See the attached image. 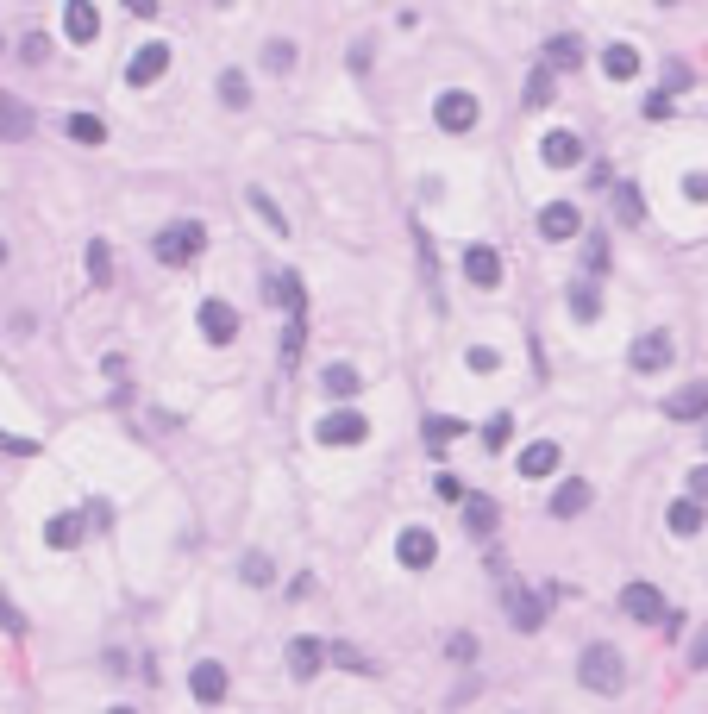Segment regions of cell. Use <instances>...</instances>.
Returning <instances> with one entry per match:
<instances>
[{
    "label": "cell",
    "instance_id": "obj_42",
    "mask_svg": "<svg viewBox=\"0 0 708 714\" xmlns=\"http://www.w3.org/2000/svg\"><path fill=\"white\" fill-rule=\"evenodd\" d=\"M464 364H470V370H477V376H489L495 364H502V357H495L489 345H470V351H464Z\"/></svg>",
    "mask_w": 708,
    "mask_h": 714
},
{
    "label": "cell",
    "instance_id": "obj_3",
    "mask_svg": "<svg viewBox=\"0 0 708 714\" xmlns=\"http://www.w3.org/2000/svg\"><path fill=\"white\" fill-rule=\"evenodd\" d=\"M320 445H364L370 439V420L358 414V408H333V414H320Z\"/></svg>",
    "mask_w": 708,
    "mask_h": 714
},
{
    "label": "cell",
    "instance_id": "obj_33",
    "mask_svg": "<svg viewBox=\"0 0 708 714\" xmlns=\"http://www.w3.org/2000/svg\"><path fill=\"white\" fill-rule=\"evenodd\" d=\"M69 138H76V145H107V126L94 113H76L69 119Z\"/></svg>",
    "mask_w": 708,
    "mask_h": 714
},
{
    "label": "cell",
    "instance_id": "obj_46",
    "mask_svg": "<svg viewBox=\"0 0 708 714\" xmlns=\"http://www.w3.org/2000/svg\"><path fill=\"white\" fill-rule=\"evenodd\" d=\"M0 451H13V458H32L38 445H32V439H19V433H0Z\"/></svg>",
    "mask_w": 708,
    "mask_h": 714
},
{
    "label": "cell",
    "instance_id": "obj_45",
    "mask_svg": "<svg viewBox=\"0 0 708 714\" xmlns=\"http://www.w3.org/2000/svg\"><path fill=\"white\" fill-rule=\"evenodd\" d=\"M646 119H671V94L665 88H658V94H646V107H640Z\"/></svg>",
    "mask_w": 708,
    "mask_h": 714
},
{
    "label": "cell",
    "instance_id": "obj_24",
    "mask_svg": "<svg viewBox=\"0 0 708 714\" xmlns=\"http://www.w3.org/2000/svg\"><path fill=\"white\" fill-rule=\"evenodd\" d=\"M32 132V107L13 101V94H0V138H26Z\"/></svg>",
    "mask_w": 708,
    "mask_h": 714
},
{
    "label": "cell",
    "instance_id": "obj_6",
    "mask_svg": "<svg viewBox=\"0 0 708 714\" xmlns=\"http://www.w3.org/2000/svg\"><path fill=\"white\" fill-rule=\"evenodd\" d=\"M621 614H633L640 627H658V621H665V595H658L652 583H627L621 589Z\"/></svg>",
    "mask_w": 708,
    "mask_h": 714
},
{
    "label": "cell",
    "instance_id": "obj_47",
    "mask_svg": "<svg viewBox=\"0 0 708 714\" xmlns=\"http://www.w3.org/2000/svg\"><path fill=\"white\" fill-rule=\"evenodd\" d=\"M44 57H51V38L32 32V38H26V63H44Z\"/></svg>",
    "mask_w": 708,
    "mask_h": 714
},
{
    "label": "cell",
    "instance_id": "obj_8",
    "mask_svg": "<svg viewBox=\"0 0 708 714\" xmlns=\"http://www.w3.org/2000/svg\"><path fill=\"white\" fill-rule=\"evenodd\" d=\"M395 558L408 564V570H433V558H439V539H433L427 527H401V539H395Z\"/></svg>",
    "mask_w": 708,
    "mask_h": 714
},
{
    "label": "cell",
    "instance_id": "obj_1",
    "mask_svg": "<svg viewBox=\"0 0 708 714\" xmlns=\"http://www.w3.org/2000/svg\"><path fill=\"white\" fill-rule=\"evenodd\" d=\"M151 251H157V264H195V257L207 251V226L201 220H176V226H163L157 238H151Z\"/></svg>",
    "mask_w": 708,
    "mask_h": 714
},
{
    "label": "cell",
    "instance_id": "obj_30",
    "mask_svg": "<svg viewBox=\"0 0 708 714\" xmlns=\"http://www.w3.org/2000/svg\"><path fill=\"white\" fill-rule=\"evenodd\" d=\"M452 439H464V420L458 414H433L427 420V445L439 451V445H452Z\"/></svg>",
    "mask_w": 708,
    "mask_h": 714
},
{
    "label": "cell",
    "instance_id": "obj_4",
    "mask_svg": "<svg viewBox=\"0 0 708 714\" xmlns=\"http://www.w3.org/2000/svg\"><path fill=\"white\" fill-rule=\"evenodd\" d=\"M433 126H439V132H470V126H477V94L445 88L439 101H433Z\"/></svg>",
    "mask_w": 708,
    "mask_h": 714
},
{
    "label": "cell",
    "instance_id": "obj_29",
    "mask_svg": "<svg viewBox=\"0 0 708 714\" xmlns=\"http://www.w3.org/2000/svg\"><path fill=\"white\" fill-rule=\"evenodd\" d=\"M615 213H621L627 226H640V220H646V195H640L633 182H621V188H615Z\"/></svg>",
    "mask_w": 708,
    "mask_h": 714
},
{
    "label": "cell",
    "instance_id": "obj_48",
    "mask_svg": "<svg viewBox=\"0 0 708 714\" xmlns=\"http://www.w3.org/2000/svg\"><path fill=\"white\" fill-rule=\"evenodd\" d=\"M683 195H690V201H708V176L690 170V176H683Z\"/></svg>",
    "mask_w": 708,
    "mask_h": 714
},
{
    "label": "cell",
    "instance_id": "obj_23",
    "mask_svg": "<svg viewBox=\"0 0 708 714\" xmlns=\"http://www.w3.org/2000/svg\"><path fill=\"white\" fill-rule=\"evenodd\" d=\"M558 458H564V451H558L552 439H533V445L521 451V476H552V470H558Z\"/></svg>",
    "mask_w": 708,
    "mask_h": 714
},
{
    "label": "cell",
    "instance_id": "obj_36",
    "mask_svg": "<svg viewBox=\"0 0 708 714\" xmlns=\"http://www.w3.org/2000/svg\"><path fill=\"white\" fill-rule=\"evenodd\" d=\"M583 270H589V276H602V270H608V238H602V232H589V245H583Z\"/></svg>",
    "mask_w": 708,
    "mask_h": 714
},
{
    "label": "cell",
    "instance_id": "obj_44",
    "mask_svg": "<svg viewBox=\"0 0 708 714\" xmlns=\"http://www.w3.org/2000/svg\"><path fill=\"white\" fill-rule=\"evenodd\" d=\"M433 489H439V502H464V495H470V489L458 483V476H452V470H439V483H433Z\"/></svg>",
    "mask_w": 708,
    "mask_h": 714
},
{
    "label": "cell",
    "instance_id": "obj_50",
    "mask_svg": "<svg viewBox=\"0 0 708 714\" xmlns=\"http://www.w3.org/2000/svg\"><path fill=\"white\" fill-rule=\"evenodd\" d=\"M126 13L132 19H157V0H126Z\"/></svg>",
    "mask_w": 708,
    "mask_h": 714
},
{
    "label": "cell",
    "instance_id": "obj_39",
    "mask_svg": "<svg viewBox=\"0 0 708 714\" xmlns=\"http://www.w3.org/2000/svg\"><path fill=\"white\" fill-rule=\"evenodd\" d=\"M264 69H276V76H282V69H295V44H289V38L264 44Z\"/></svg>",
    "mask_w": 708,
    "mask_h": 714
},
{
    "label": "cell",
    "instance_id": "obj_31",
    "mask_svg": "<svg viewBox=\"0 0 708 714\" xmlns=\"http://www.w3.org/2000/svg\"><path fill=\"white\" fill-rule=\"evenodd\" d=\"M220 101H226V107H251V82H245V69H226V76H220Z\"/></svg>",
    "mask_w": 708,
    "mask_h": 714
},
{
    "label": "cell",
    "instance_id": "obj_40",
    "mask_svg": "<svg viewBox=\"0 0 708 714\" xmlns=\"http://www.w3.org/2000/svg\"><path fill=\"white\" fill-rule=\"evenodd\" d=\"M508 439H514V414H495V420L483 426V445H489V451H502Z\"/></svg>",
    "mask_w": 708,
    "mask_h": 714
},
{
    "label": "cell",
    "instance_id": "obj_14",
    "mask_svg": "<svg viewBox=\"0 0 708 714\" xmlns=\"http://www.w3.org/2000/svg\"><path fill=\"white\" fill-rule=\"evenodd\" d=\"M464 276L477 282V289H495V282H502V251H495V245H470L464 251Z\"/></svg>",
    "mask_w": 708,
    "mask_h": 714
},
{
    "label": "cell",
    "instance_id": "obj_9",
    "mask_svg": "<svg viewBox=\"0 0 708 714\" xmlns=\"http://www.w3.org/2000/svg\"><path fill=\"white\" fill-rule=\"evenodd\" d=\"M627 364L640 370V376H658L671 364V332H646V339H633V351H627Z\"/></svg>",
    "mask_w": 708,
    "mask_h": 714
},
{
    "label": "cell",
    "instance_id": "obj_34",
    "mask_svg": "<svg viewBox=\"0 0 708 714\" xmlns=\"http://www.w3.org/2000/svg\"><path fill=\"white\" fill-rule=\"evenodd\" d=\"M88 282H113V251H107V238H94V245H88Z\"/></svg>",
    "mask_w": 708,
    "mask_h": 714
},
{
    "label": "cell",
    "instance_id": "obj_51",
    "mask_svg": "<svg viewBox=\"0 0 708 714\" xmlns=\"http://www.w3.org/2000/svg\"><path fill=\"white\" fill-rule=\"evenodd\" d=\"M690 489H696V495H708V464H702V470H690Z\"/></svg>",
    "mask_w": 708,
    "mask_h": 714
},
{
    "label": "cell",
    "instance_id": "obj_18",
    "mask_svg": "<svg viewBox=\"0 0 708 714\" xmlns=\"http://www.w3.org/2000/svg\"><path fill=\"white\" fill-rule=\"evenodd\" d=\"M665 414H671V420H708V383L677 389V395L665 401Z\"/></svg>",
    "mask_w": 708,
    "mask_h": 714
},
{
    "label": "cell",
    "instance_id": "obj_10",
    "mask_svg": "<svg viewBox=\"0 0 708 714\" xmlns=\"http://www.w3.org/2000/svg\"><path fill=\"white\" fill-rule=\"evenodd\" d=\"M94 32H101L94 0H63V38H69V44H94Z\"/></svg>",
    "mask_w": 708,
    "mask_h": 714
},
{
    "label": "cell",
    "instance_id": "obj_12",
    "mask_svg": "<svg viewBox=\"0 0 708 714\" xmlns=\"http://www.w3.org/2000/svg\"><path fill=\"white\" fill-rule=\"evenodd\" d=\"M163 69H170V44H145V51H132V63H126V82L132 88H151Z\"/></svg>",
    "mask_w": 708,
    "mask_h": 714
},
{
    "label": "cell",
    "instance_id": "obj_26",
    "mask_svg": "<svg viewBox=\"0 0 708 714\" xmlns=\"http://www.w3.org/2000/svg\"><path fill=\"white\" fill-rule=\"evenodd\" d=\"M602 69H608V76H615V82L640 76V51H633V44H608V51H602Z\"/></svg>",
    "mask_w": 708,
    "mask_h": 714
},
{
    "label": "cell",
    "instance_id": "obj_13",
    "mask_svg": "<svg viewBox=\"0 0 708 714\" xmlns=\"http://www.w3.org/2000/svg\"><path fill=\"white\" fill-rule=\"evenodd\" d=\"M577 232H583V213L571 201H552L539 213V238H552V245H564V238H577Z\"/></svg>",
    "mask_w": 708,
    "mask_h": 714
},
{
    "label": "cell",
    "instance_id": "obj_38",
    "mask_svg": "<svg viewBox=\"0 0 708 714\" xmlns=\"http://www.w3.org/2000/svg\"><path fill=\"white\" fill-rule=\"evenodd\" d=\"M326 658H333L339 664V671H376V664L358 652V646H326Z\"/></svg>",
    "mask_w": 708,
    "mask_h": 714
},
{
    "label": "cell",
    "instance_id": "obj_20",
    "mask_svg": "<svg viewBox=\"0 0 708 714\" xmlns=\"http://www.w3.org/2000/svg\"><path fill=\"white\" fill-rule=\"evenodd\" d=\"M464 527L477 533V539H489L495 527H502V514H495V502H489V495H464Z\"/></svg>",
    "mask_w": 708,
    "mask_h": 714
},
{
    "label": "cell",
    "instance_id": "obj_35",
    "mask_svg": "<svg viewBox=\"0 0 708 714\" xmlns=\"http://www.w3.org/2000/svg\"><path fill=\"white\" fill-rule=\"evenodd\" d=\"M527 107H552V69H546V63L527 76Z\"/></svg>",
    "mask_w": 708,
    "mask_h": 714
},
{
    "label": "cell",
    "instance_id": "obj_2",
    "mask_svg": "<svg viewBox=\"0 0 708 714\" xmlns=\"http://www.w3.org/2000/svg\"><path fill=\"white\" fill-rule=\"evenodd\" d=\"M577 677H583V689H596V696H615V689L627 683V664H621L615 646H583Z\"/></svg>",
    "mask_w": 708,
    "mask_h": 714
},
{
    "label": "cell",
    "instance_id": "obj_5",
    "mask_svg": "<svg viewBox=\"0 0 708 714\" xmlns=\"http://www.w3.org/2000/svg\"><path fill=\"white\" fill-rule=\"evenodd\" d=\"M502 608H508V621L521 627V633H539V627H546V602H539L533 589H521V583H508V595H502Z\"/></svg>",
    "mask_w": 708,
    "mask_h": 714
},
{
    "label": "cell",
    "instance_id": "obj_52",
    "mask_svg": "<svg viewBox=\"0 0 708 714\" xmlns=\"http://www.w3.org/2000/svg\"><path fill=\"white\" fill-rule=\"evenodd\" d=\"M107 714H132V708H107Z\"/></svg>",
    "mask_w": 708,
    "mask_h": 714
},
{
    "label": "cell",
    "instance_id": "obj_11",
    "mask_svg": "<svg viewBox=\"0 0 708 714\" xmlns=\"http://www.w3.org/2000/svg\"><path fill=\"white\" fill-rule=\"evenodd\" d=\"M188 689H195V702H207V708L226 702V664L220 658H201L195 671H188Z\"/></svg>",
    "mask_w": 708,
    "mask_h": 714
},
{
    "label": "cell",
    "instance_id": "obj_43",
    "mask_svg": "<svg viewBox=\"0 0 708 714\" xmlns=\"http://www.w3.org/2000/svg\"><path fill=\"white\" fill-rule=\"evenodd\" d=\"M445 652H452L458 664H470V658H477V633H452V639H445Z\"/></svg>",
    "mask_w": 708,
    "mask_h": 714
},
{
    "label": "cell",
    "instance_id": "obj_28",
    "mask_svg": "<svg viewBox=\"0 0 708 714\" xmlns=\"http://www.w3.org/2000/svg\"><path fill=\"white\" fill-rule=\"evenodd\" d=\"M301 345H308V314H289V332H282V364H301Z\"/></svg>",
    "mask_w": 708,
    "mask_h": 714
},
{
    "label": "cell",
    "instance_id": "obj_16",
    "mask_svg": "<svg viewBox=\"0 0 708 714\" xmlns=\"http://www.w3.org/2000/svg\"><path fill=\"white\" fill-rule=\"evenodd\" d=\"M539 157H546L552 170H577V163H583V138H577V132H546Z\"/></svg>",
    "mask_w": 708,
    "mask_h": 714
},
{
    "label": "cell",
    "instance_id": "obj_41",
    "mask_svg": "<svg viewBox=\"0 0 708 714\" xmlns=\"http://www.w3.org/2000/svg\"><path fill=\"white\" fill-rule=\"evenodd\" d=\"M245 201H251L257 213H264V226H270V232H289V220H282V207H276L270 195H257V188H251V195H245Z\"/></svg>",
    "mask_w": 708,
    "mask_h": 714
},
{
    "label": "cell",
    "instance_id": "obj_27",
    "mask_svg": "<svg viewBox=\"0 0 708 714\" xmlns=\"http://www.w3.org/2000/svg\"><path fill=\"white\" fill-rule=\"evenodd\" d=\"M577 63H583V44H577L571 32L546 44V69H552V76H558V69H577Z\"/></svg>",
    "mask_w": 708,
    "mask_h": 714
},
{
    "label": "cell",
    "instance_id": "obj_49",
    "mask_svg": "<svg viewBox=\"0 0 708 714\" xmlns=\"http://www.w3.org/2000/svg\"><path fill=\"white\" fill-rule=\"evenodd\" d=\"M690 664H696V671H708V627L690 639Z\"/></svg>",
    "mask_w": 708,
    "mask_h": 714
},
{
    "label": "cell",
    "instance_id": "obj_7",
    "mask_svg": "<svg viewBox=\"0 0 708 714\" xmlns=\"http://www.w3.org/2000/svg\"><path fill=\"white\" fill-rule=\"evenodd\" d=\"M201 339L207 345H232L239 339V314H232V301H201Z\"/></svg>",
    "mask_w": 708,
    "mask_h": 714
},
{
    "label": "cell",
    "instance_id": "obj_15",
    "mask_svg": "<svg viewBox=\"0 0 708 714\" xmlns=\"http://www.w3.org/2000/svg\"><path fill=\"white\" fill-rule=\"evenodd\" d=\"M82 533H88V508L76 514H57V520H44V545H51V552H69V545H82Z\"/></svg>",
    "mask_w": 708,
    "mask_h": 714
},
{
    "label": "cell",
    "instance_id": "obj_25",
    "mask_svg": "<svg viewBox=\"0 0 708 714\" xmlns=\"http://www.w3.org/2000/svg\"><path fill=\"white\" fill-rule=\"evenodd\" d=\"M320 389L333 395V401H351V395H358V370H351V364H326L320 370Z\"/></svg>",
    "mask_w": 708,
    "mask_h": 714
},
{
    "label": "cell",
    "instance_id": "obj_19",
    "mask_svg": "<svg viewBox=\"0 0 708 714\" xmlns=\"http://www.w3.org/2000/svg\"><path fill=\"white\" fill-rule=\"evenodd\" d=\"M583 508H589V483H583V476H564L558 495H552V514H558V520H577Z\"/></svg>",
    "mask_w": 708,
    "mask_h": 714
},
{
    "label": "cell",
    "instance_id": "obj_17",
    "mask_svg": "<svg viewBox=\"0 0 708 714\" xmlns=\"http://www.w3.org/2000/svg\"><path fill=\"white\" fill-rule=\"evenodd\" d=\"M264 289H270V301H276V307H289V314H308V289H301V276L276 270V276L264 282Z\"/></svg>",
    "mask_w": 708,
    "mask_h": 714
},
{
    "label": "cell",
    "instance_id": "obj_37",
    "mask_svg": "<svg viewBox=\"0 0 708 714\" xmlns=\"http://www.w3.org/2000/svg\"><path fill=\"white\" fill-rule=\"evenodd\" d=\"M239 577H245V583H257V589H264V583H270V577H276V564H270V558H264V552H251V558H245V564H239Z\"/></svg>",
    "mask_w": 708,
    "mask_h": 714
},
{
    "label": "cell",
    "instance_id": "obj_32",
    "mask_svg": "<svg viewBox=\"0 0 708 714\" xmlns=\"http://www.w3.org/2000/svg\"><path fill=\"white\" fill-rule=\"evenodd\" d=\"M571 314H577L583 326L602 314V295H596V282H577V289H571Z\"/></svg>",
    "mask_w": 708,
    "mask_h": 714
},
{
    "label": "cell",
    "instance_id": "obj_22",
    "mask_svg": "<svg viewBox=\"0 0 708 714\" xmlns=\"http://www.w3.org/2000/svg\"><path fill=\"white\" fill-rule=\"evenodd\" d=\"M665 520H671V533H677V539H696L708 514H702V502H696V495H683V502H671V514H665Z\"/></svg>",
    "mask_w": 708,
    "mask_h": 714
},
{
    "label": "cell",
    "instance_id": "obj_21",
    "mask_svg": "<svg viewBox=\"0 0 708 714\" xmlns=\"http://www.w3.org/2000/svg\"><path fill=\"white\" fill-rule=\"evenodd\" d=\"M320 664H326V646H320V639H289V671H295L301 683H308Z\"/></svg>",
    "mask_w": 708,
    "mask_h": 714
}]
</instances>
